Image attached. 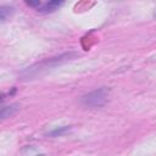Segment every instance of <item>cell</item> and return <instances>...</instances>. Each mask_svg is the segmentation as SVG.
<instances>
[{"label": "cell", "mask_w": 156, "mask_h": 156, "mask_svg": "<svg viewBox=\"0 0 156 156\" xmlns=\"http://www.w3.org/2000/svg\"><path fill=\"white\" fill-rule=\"evenodd\" d=\"M41 156H43V155H41Z\"/></svg>", "instance_id": "cell-8"}, {"label": "cell", "mask_w": 156, "mask_h": 156, "mask_svg": "<svg viewBox=\"0 0 156 156\" xmlns=\"http://www.w3.org/2000/svg\"><path fill=\"white\" fill-rule=\"evenodd\" d=\"M69 129H71V127H68V126H63V127H60V128H56V129L49 132L48 135H50V136H60V135L65 134L66 132H68Z\"/></svg>", "instance_id": "cell-6"}, {"label": "cell", "mask_w": 156, "mask_h": 156, "mask_svg": "<svg viewBox=\"0 0 156 156\" xmlns=\"http://www.w3.org/2000/svg\"><path fill=\"white\" fill-rule=\"evenodd\" d=\"M63 4V1H57V0H54V1H49V2H45L43 4L38 11L41 12V13H49V12H54L55 10H57V7H60L61 5Z\"/></svg>", "instance_id": "cell-3"}, {"label": "cell", "mask_w": 156, "mask_h": 156, "mask_svg": "<svg viewBox=\"0 0 156 156\" xmlns=\"http://www.w3.org/2000/svg\"><path fill=\"white\" fill-rule=\"evenodd\" d=\"M12 11H13V9L10 7V6H1L0 7V20H1V22H5L6 18L12 13Z\"/></svg>", "instance_id": "cell-5"}, {"label": "cell", "mask_w": 156, "mask_h": 156, "mask_svg": "<svg viewBox=\"0 0 156 156\" xmlns=\"http://www.w3.org/2000/svg\"><path fill=\"white\" fill-rule=\"evenodd\" d=\"M108 95H110V90L107 88H99L95 89L85 95H83L79 100V102L88 108H99L102 107L107 100H108Z\"/></svg>", "instance_id": "cell-2"}, {"label": "cell", "mask_w": 156, "mask_h": 156, "mask_svg": "<svg viewBox=\"0 0 156 156\" xmlns=\"http://www.w3.org/2000/svg\"><path fill=\"white\" fill-rule=\"evenodd\" d=\"M26 4L28 5V6H30V7H40L43 4H41V1H39V0H37V1H26Z\"/></svg>", "instance_id": "cell-7"}, {"label": "cell", "mask_w": 156, "mask_h": 156, "mask_svg": "<svg viewBox=\"0 0 156 156\" xmlns=\"http://www.w3.org/2000/svg\"><path fill=\"white\" fill-rule=\"evenodd\" d=\"M77 56V52H66V54H62L60 56H56V57H51L49 60H44L41 62H38L37 65L32 66V67H28L26 71H23L21 73V76L23 77H33V76H37L38 73H40L43 69H48V68H51L56 65H60L62 62H66V61H69V60H73L74 57Z\"/></svg>", "instance_id": "cell-1"}, {"label": "cell", "mask_w": 156, "mask_h": 156, "mask_svg": "<svg viewBox=\"0 0 156 156\" xmlns=\"http://www.w3.org/2000/svg\"><path fill=\"white\" fill-rule=\"evenodd\" d=\"M18 110H20V105L18 104H11V105H7V106H2L1 111H0V117L2 119L9 118V117L13 116Z\"/></svg>", "instance_id": "cell-4"}]
</instances>
